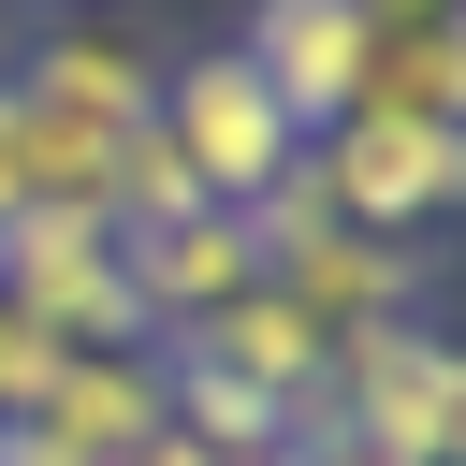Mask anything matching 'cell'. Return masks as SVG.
<instances>
[{"label": "cell", "instance_id": "16", "mask_svg": "<svg viewBox=\"0 0 466 466\" xmlns=\"http://www.w3.org/2000/svg\"><path fill=\"white\" fill-rule=\"evenodd\" d=\"M131 466H218V451H189V437H175V422H160V437H146V451H131Z\"/></svg>", "mask_w": 466, "mask_h": 466}, {"label": "cell", "instance_id": "2", "mask_svg": "<svg viewBox=\"0 0 466 466\" xmlns=\"http://www.w3.org/2000/svg\"><path fill=\"white\" fill-rule=\"evenodd\" d=\"M306 175H320V204L350 218V233H437V218H466V131L451 116H393V102H350L320 146H306Z\"/></svg>", "mask_w": 466, "mask_h": 466}, {"label": "cell", "instance_id": "14", "mask_svg": "<svg viewBox=\"0 0 466 466\" xmlns=\"http://www.w3.org/2000/svg\"><path fill=\"white\" fill-rule=\"evenodd\" d=\"M29 204H58V189H44V131H29V102H15V73H0V233H15Z\"/></svg>", "mask_w": 466, "mask_h": 466}, {"label": "cell", "instance_id": "9", "mask_svg": "<svg viewBox=\"0 0 466 466\" xmlns=\"http://www.w3.org/2000/svg\"><path fill=\"white\" fill-rule=\"evenodd\" d=\"M277 291L320 320V335H379V320H422V291H437V248H408V233H350V218H320L291 262H277Z\"/></svg>", "mask_w": 466, "mask_h": 466}, {"label": "cell", "instance_id": "8", "mask_svg": "<svg viewBox=\"0 0 466 466\" xmlns=\"http://www.w3.org/2000/svg\"><path fill=\"white\" fill-rule=\"evenodd\" d=\"M160 350L218 364V379H233V393H262L277 422H320V408H335V335H320V320H306L277 277H248L218 320H189V335H160Z\"/></svg>", "mask_w": 466, "mask_h": 466}, {"label": "cell", "instance_id": "4", "mask_svg": "<svg viewBox=\"0 0 466 466\" xmlns=\"http://www.w3.org/2000/svg\"><path fill=\"white\" fill-rule=\"evenodd\" d=\"M0 306H29L58 350H146V306H131V233L102 204H29L0 233Z\"/></svg>", "mask_w": 466, "mask_h": 466}, {"label": "cell", "instance_id": "12", "mask_svg": "<svg viewBox=\"0 0 466 466\" xmlns=\"http://www.w3.org/2000/svg\"><path fill=\"white\" fill-rule=\"evenodd\" d=\"M189 204H204V175H189L175 131L146 116V131L116 146V175H102V218H116V233H160V218H189Z\"/></svg>", "mask_w": 466, "mask_h": 466}, {"label": "cell", "instance_id": "5", "mask_svg": "<svg viewBox=\"0 0 466 466\" xmlns=\"http://www.w3.org/2000/svg\"><path fill=\"white\" fill-rule=\"evenodd\" d=\"M160 131H175V160L204 175V204H262V189L306 160V131L277 116V87H262L233 44H204V58L160 73Z\"/></svg>", "mask_w": 466, "mask_h": 466}, {"label": "cell", "instance_id": "6", "mask_svg": "<svg viewBox=\"0 0 466 466\" xmlns=\"http://www.w3.org/2000/svg\"><path fill=\"white\" fill-rule=\"evenodd\" d=\"M160 422H175L160 408V350H73L44 379V408L0 422V466H131Z\"/></svg>", "mask_w": 466, "mask_h": 466}, {"label": "cell", "instance_id": "3", "mask_svg": "<svg viewBox=\"0 0 466 466\" xmlns=\"http://www.w3.org/2000/svg\"><path fill=\"white\" fill-rule=\"evenodd\" d=\"M320 422H350L393 466H466V335H437V320L335 335V408Z\"/></svg>", "mask_w": 466, "mask_h": 466}, {"label": "cell", "instance_id": "1", "mask_svg": "<svg viewBox=\"0 0 466 466\" xmlns=\"http://www.w3.org/2000/svg\"><path fill=\"white\" fill-rule=\"evenodd\" d=\"M15 102H29V131H44V189H58V204H102L116 146L160 116V58H146L116 15H58V29L15 58Z\"/></svg>", "mask_w": 466, "mask_h": 466}, {"label": "cell", "instance_id": "10", "mask_svg": "<svg viewBox=\"0 0 466 466\" xmlns=\"http://www.w3.org/2000/svg\"><path fill=\"white\" fill-rule=\"evenodd\" d=\"M248 277H262V248H248V218H233V204H189V218L131 233V306H146V350H160V335H189V320H218Z\"/></svg>", "mask_w": 466, "mask_h": 466}, {"label": "cell", "instance_id": "7", "mask_svg": "<svg viewBox=\"0 0 466 466\" xmlns=\"http://www.w3.org/2000/svg\"><path fill=\"white\" fill-rule=\"evenodd\" d=\"M233 58L277 87V116L320 146L350 102H364V58H379V15L364 0H248V29H233Z\"/></svg>", "mask_w": 466, "mask_h": 466}, {"label": "cell", "instance_id": "13", "mask_svg": "<svg viewBox=\"0 0 466 466\" xmlns=\"http://www.w3.org/2000/svg\"><path fill=\"white\" fill-rule=\"evenodd\" d=\"M58 364H73V350H58L29 306H0V422H15V408H44V379H58Z\"/></svg>", "mask_w": 466, "mask_h": 466}, {"label": "cell", "instance_id": "11", "mask_svg": "<svg viewBox=\"0 0 466 466\" xmlns=\"http://www.w3.org/2000/svg\"><path fill=\"white\" fill-rule=\"evenodd\" d=\"M364 102H393V116H451V131H466V15L379 29V58H364Z\"/></svg>", "mask_w": 466, "mask_h": 466}, {"label": "cell", "instance_id": "15", "mask_svg": "<svg viewBox=\"0 0 466 466\" xmlns=\"http://www.w3.org/2000/svg\"><path fill=\"white\" fill-rule=\"evenodd\" d=\"M379 29H422V15H466V0H364Z\"/></svg>", "mask_w": 466, "mask_h": 466}]
</instances>
